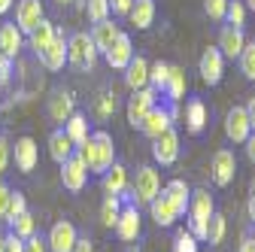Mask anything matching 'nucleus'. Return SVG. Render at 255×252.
Returning a JSON list of instances; mask_svg holds the SVG:
<instances>
[{
    "label": "nucleus",
    "instance_id": "bb28decb",
    "mask_svg": "<svg viewBox=\"0 0 255 252\" xmlns=\"http://www.w3.org/2000/svg\"><path fill=\"white\" fill-rule=\"evenodd\" d=\"M207 128V107L201 98H191L185 107V131L188 134H201Z\"/></svg>",
    "mask_w": 255,
    "mask_h": 252
},
{
    "label": "nucleus",
    "instance_id": "423d86ee",
    "mask_svg": "<svg viewBox=\"0 0 255 252\" xmlns=\"http://www.w3.org/2000/svg\"><path fill=\"white\" fill-rule=\"evenodd\" d=\"M176 104H170V107H161V104H155L149 113H146V119L140 122V131L149 137V140H155V137H161L167 128H173V122H176Z\"/></svg>",
    "mask_w": 255,
    "mask_h": 252
},
{
    "label": "nucleus",
    "instance_id": "f8f14e48",
    "mask_svg": "<svg viewBox=\"0 0 255 252\" xmlns=\"http://www.w3.org/2000/svg\"><path fill=\"white\" fill-rule=\"evenodd\" d=\"M43 18H46V12H43V3H40V0H18V3H15V27L21 30L24 37H27Z\"/></svg>",
    "mask_w": 255,
    "mask_h": 252
},
{
    "label": "nucleus",
    "instance_id": "f03ea898",
    "mask_svg": "<svg viewBox=\"0 0 255 252\" xmlns=\"http://www.w3.org/2000/svg\"><path fill=\"white\" fill-rule=\"evenodd\" d=\"M216 213V204H213V195L207 188H195L188 198V231L195 234V240H207V225H210V216Z\"/></svg>",
    "mask_w": 255,
    "mask_h": 252
},
{
    "label": "nucleus",
    "instance_id": "8fccbe9b",
    "mask_svg": "<svg viewBox=\"0 0 255 252\" xmlns=\"http://www.w3.org/2000/svg\"><path fill=\"white\" fill-rule=\"evenodd\" d=\"M243 110H246V116H249V125H252V134H255V94H252V98H249V104H246Z\"/></svg>",
    "mask_w": 255,
    "mask_h": 252
},
{
    "label": "nucleus",
    "instance_id": "4be33fe9",
    "mask_svg": "<svg viewBox=\"0 0 255 252\" xmlns=\"http://www.w3.org/2000/svg\"><path fill=\"white\" fill-rule=\"evenodd\" d=\"M161 195L170 201V207H173L179 216H185V210H188V198H191V188H188L185 179H170V182L161 188Z\"/></svg>",
    "mask_w": 255,
    "mask_h": 252
},
{
    "label": "nucleus",
    "instance_id": "603ef678",
    "mask_svg": "<svg viewBox=\"0 0 255 252\" xmlns=\"http://www.w3.org/2000/svg\"><path fill=\"white\" fill-rule=\"evenodd\" d=\"M243 146H246V155H249V161L255 164V134H249V140H246Z\"/></svg>",
    "mask_w": 255,
    "mask_h": 252
},
{
    "label": "nucleus",
    "instance_id": "a211bd4d",
    "mask_svg": "<svg viewBox=\"0 0 255 252\" xmlns=\"http://www.w3.org/2000/svg\"><path fill=\"white\" fill-rule=\"evenodd\" d=\"M21 46H24V34L15 27V21H3V24H0V55L15 61Z\"/></svg>",
    "mask_w": 255,
    "mask_h": 252
},
{
    "label": "nucleus",
    "instance_id": "4c0bfd02",
    "mask_svg": "<svg viewBox=\"0 0 255 252\" xmlns=\"http://www.w3.org/2000/svg\"><path fill=\"white\" fill-rule=\"evenodd\" d=\"M246 6H243V0H228V9H225V21L231 27H243L246 24Z\"/></svg>",
    "mask_w": 255,
    "mask_h": 252
},
{
    "label": "nucleus",
    "instance_id": "412c9836",
    "mask_svg": "<svg viewBox=\"0 0 255 252\" xmlns=\"http://www.w3.org/2000/svg\"><path fill=\"white\" fill-rule=\"evenodd\" d=\"M73 113H76V101H73L70 91H55L52 98H49V119H52V122L64 125Z\"/></svg>",
    "mask_w": 255,
    "mask_h": 252
},
{
    "label": "nucleus",
    "instance_id": "13d9d810",
    "mask_svg": "<svg viewBox=\"0 0 255 252\" xmlns=\"http://www.w3.org/2000/svg\"><path fill=\"white\" fill-rule=\"evenodd\" d=\"M55 3H61V6H67V3H73V0H55Z\"/></svg>",
    "mask_w": 255,
    "mask_h": 252
},
{
    "label": "nucleus",
    "instance_id": "5701e85b",
    "mask_svg": "<svg viewBox=\"0 0 255 252\" xmlns=\"http://www.w3.org/2000/svg\"><path fill=\"white\" fill-rule=\"evenodd\" d=\"M119 34H122V30H119V24H113V18H104V21H98V24L91 27V34H88V37H91L94 49H98V52L104 55V52L113 46V40H116Z\"/></svg>",
    "mask_w": 255,
    "mask_h": 252
},
{
    "label": "nucleus",
    "instance_id": "f704fd0d",
    "mask_svg": "<svg viewBox=\"0 0 255 252\" xmlns=\"http://www.w3.org/2000/svg\"><path fill=\"white\" fill-rule=\"evenodd\" d=\"M167 76H170V64H167V61H155V64H149V85H152L158 94L164 91Z\"/></svg>",
    "mask_w": 255,
    "mask_h": 252
},
{
    "label": "nucleus",
    "instance_id": "393cba45",
    "mask_svg": "<svg viewBox=\"0 0 255 252\" xmlns=\"http://www.w3.org/2000/svg\"><path fill=\"white\" fill-rule=\"evenodd\" d=\"M101 185H104L107 195H122L125 188H128V170H125V164L113 161V167L101 173Z\"/></svg>",
    "mask_w": 255,
    "mask_h": 252
},
{
    "label": "nucleus",
    "instance_id": "c9c22d12",
    "mask_svg": "<svg viewBox=\"0 0 255 252\" xmlns=\"http://www.w3.org/2000/svg\"><path fill=\"white\" fill-rule=\"evenodd\" d=\"M237 61H240V73L255 82V40H252V43L246 40V46H243V52H240Z\"/></svg>",
    "mask_w": 255,
    "mask_h": 252
},
{
    "label": "nucleus",
    "instance_id": "72a5a7b5",
    "mask_svg": "<svg viewBox=\"0 0 255 252\" xmlns=\"http://www.w3.org/2000/svg\"><path fill=\"white\" fill-rule=\"evenodd\" d=\"M225 234H228V219L222 216V213H213L210 216V225H207V240L213 246H219L222 240H225Z\"/></svg>",
    "mask_w": 255,
    "mask_h": 252
},
{
    "label": "nucleus",
    "instance_id": "9d476101",
    "mask_svg": "<svg viewBox=\"0 0 255 252\" xmlns=\"http://www.w3.org/2000/svg\"><path fill=\"white\" fill-rule=\"evenodd\" d=\"M76 240H79V234H76L73 222L61 219V222L52 225V231H49V237H46V249H49V252H73Z\"/></svg>",
    "mask_w": 255,
    "mask_h": 252
},
{
    "label": "nucleus",
    "instance_id": "1a4fd4ad",
    "mask_svg": "<svg viewBox=\"0 0 255 252\" xmlns=\"http://www.w3.org/2000/svg\"><path fill=\"white\" fill-rule=\"evenodd\" d=\"M61 185L67 188V192H82L85 182H88V167L85 161L79 158V152H73L67 161H61Z\"/></svg>",
    "mask_w": 255,
    "mask_h": 252
},
{
    "label": "nucleus",
    "instance_id": "09e8293b",
    "mask_svg": "<svg viewBox=\"0 0 255 252\" xmlns=\"http://www.w3.org/2000/svg\"><path fill=\"white\" fill-rule=\"evenodd\" d=\"M9 76H12V61L9 58H0V88L9 82Z\"/></svg>",
    "mask_w": 255,
    "mask_h": 252
},
{
    "label": "nucleus",
    "instance_id": "052dcab7",
    "mask_svg": "<svg viewBox=\"0 0 255 252\" xmlns=\"http://www.w3.org/2000/svg\"><path fill=\"white\" fill-rule=\"evenodd\" d=\"M0 119H3V107H0Z\"/></svg>",
    "mask_w": 255,
    "mask_h": 252
},
{
    "label": "nucleus",
    "instance_id": "473e14b6",
    "mask_svg": "<svg viewBox=\"0 0 255 252\" xmlns=\"http://www.w3.org/2000/svg\"><path fill=\"white\" fill-rule=\"evenodd\" d=\"M9 231H12L15 237H21V240H27L30 234H37V219H34V213L24 210L21 216H15L12 222H9Z\"/></svg>",
    "mask_w": 255,
    "mask_h": 252
},
{
    "label": "nucleus",
    "instance_id": "de8ad7c7",
    "mask_svg": "<svg viewBox=\"0 0 255 252\" xmlns=\"http://www.w3.org/2000/svg\"><path fill=\"white\" fill-rule=\"evenodd\" d=\"M131 3H134V0H110V12L113 15H128Z\"/></svg>",
    "mask_w": 255,
    "mask_h": 252
},
{
    "label": "nucleus",
    "instance_id": "a18cd8bd",
    "mask_svg": "<svg viewBox=\"0 0 255 252\" xmlns=\"http://www.w3.org/2000/svg\"><path fill=\"white\" fill-rule=\"evenodd\" d=\"M3 252H24V240L9 231V234L3 237Z\"/></svg>",
    "mask_w": 255,
    "mask_h": 252
},
{
    "label": "nucleus",
    "instance_id": "6e6d98bb",
    "mask_svg": "<svg viewBox=\"0 0 255 252\" xmlns=\"http://www.w3.org/2000/svg\"><path fill=\"white\" fill-rule=\"evenodd\" d=\"M12 9V0H0V15H6Z\"/></svg>",
    "mask_w": 255,
    "mask_h": 252
},
{
    "label": "nucleus",
    "instance_id": "bf43d9fd",
    "mask_svg": "<svg viewBox=\"0 0 255 252\" xmlns=\"http://www.w3.org/2000/svg\"><path fill=\"white\" fill-rule=\"evenodd\" d=\"M0 252H3V237H0Z\"/></svg>",
    "mask_w": 255,
    "mask_h": 252
},
{
    "label": "nucleus",
    "instance_id": "0eeeda50",
    "mask_svg": "<svg viewBox=\"0 0 255 252\" xmlns=\"http://www.w3.org/2000/svg\"><path fill=\"white\" fill-rule=\"evenodd\" d=\"M158 104V91L152 85L140 88V91H131V98H128V107H125V116H128V125L131 128H140V122L146 119V113Z\"/></svg>",
    "mask_w": 255,
    "mask_h": 252
},
{
    "label": "nucleus",
    "instance_id": "2f4dec72",
    "mask_svg": "<svg viewBox=\"0 0 255 252\" xmlns=\"http://www.w3.org/2000/svg\"><path fill=\"white\" fill-rule=\"evenodd\" d=\"M122 213V195H107L101 204V225L104 228H116V219Z\"/></svg>",
    "mask_w": 255,
    "mask_h": 252
},
{
    "label": "nucleus",
    "instance_id": "ea45409f",
    "mask_svg": "<svg viewBox=\"0 0 255 252\" xmlns=\"http://www.w3.org/2000/svg\"><path fill=\"white\" fill-rule=\"evenodd\" d=\"M173 252H198V240H195V234L185 231V228H179V231L173 234Z\"/></svg>",
    "mask_w": 255,
    "mask_h": 252
},
{
    "label": "nucleus",
    "instance_id": "4468645a",
    "mask_svg": "<svg viewBox=\"0 0 255 252\" xmlns=\"http://www.w3.org/2000/svg\"><path fill=\"white\" fill-rule=\"evenodd\" d=\"M234 176H237V158H234V152L231 149H219L213 155V182L219 188H225V185L234 182Z\"/></svg>",
    "mask_w": 255,
    "mask_h": 252
},
{
    "label": "nucleus",
    "instance_id": "49530a36",
    "mask_svg": "<svg viewBox=\"0 0 255 252\" xmlns=\"http://www.w3.org/2000/svg\"><path fill=\"white\" fill-rule=\"evenodd\" d=\"M24 252H46V240H43L40 234H30V237L24 240Z\"/></svg>",
    "mask_w": 255,
    "mask_h": 252
},
{
    "label": "nucleus",
    "instance_id": "b1692460",
    "mask_svg": "<svg viewBox=\"0 0 255 252\" xmlns=\"http://www.w3.org/2000/svg\"><path fill=\"white\" fill-rule=\"evenodd\" d=\"M155 0H134L131 3V9H128V18H131V24L137 27V30H146V27H152L155 24Z\"/></svg>",
    "mask_w": 255,
    "mask_h": 252
},
{
    "label": "nucleus",
    "instance_id": "f3484780",
    "mask_svg": "<svg viewBox=\"0 0 255 252\" xmlns=\"http://www.w3.org/2000/svg\"><path fill=\"white\" fill-rule=\"evenodd\" d=\"M104 58H107V64H110L113 70H125L128 64H131V58H134V43H131V37H128V34H119V37L113 40V46L104 52Z\"/></svg>",
    "mask_w": 255,
    "mask_h": 252
},
{
    "label": "nucleus",
    "instance_id": "e433bc0d",
    "mask_svg": "<svg viewBox=\"0 0 255 252\" xmlns=\"http://www.w3.org/2000/svg\"><path fill=\"white\" fill-rule=\"evenodd\" d=\"M116 107H119L116 94L113 91H101V98L94 101V116H98V119H110L116 113Z\"/></svg>",
    "mask_w": 255,
    "mask_h": 252
},
{
    "label": "nucleus",
    "instance_id": "e2e57ef3",
    "mask_svg": "<svg viewBox=\"0 0 255 252\" xmlns=\"http://www.w3.org/2000/svg\"><path fill=\"white\" fill-rule=\"evenodd\" d=\"M0 58H3V55H0Z\"/></svg>",
    "mask_w": 255,
    "mask_h": 252
},
{
    "label": "nucleus",
    "instance_id": "37998d69",
    "mask_svg": "<svg viewBox=\"0 0 255 252\" xmlns=\"http://www.w3.org/2000/svg\"><path fill=\"white\" fill-rule=\"evenodd\" d=\"M9 158H12V149H9V140L0 134V173H6L9 167Z\"/></svg>",
    "mask_w": 255,
    "mask_h": 252
},
{
    "label": "nucleus",
    "instance_id": "c756f323",
    "mask_svg": "<svg viewBox=\"0 0 255 252\" xmlns=\"http://www.w3.org/2000/svg\"><path fill=\"white\" fill-rule=\"evenodd\" d=\"M55 30H58V27H55L49 18H43L34 30H30V34H27V43H30V49H34V55H40V52L55 40Z\"/></svg>",
    "mask_w": 255,
    "mask_h": 252
},
{
    "label": "nucleus",
    "instance_id": "ddd939ff",
    "mask_svg": "<svg viewBox=\"0 0 255 252\" xmlns=\"http://www.w3.org/2000/svg\"><path fill=\"white\" fill-rule=\"evenodd\" d=\"M37 58L46 70H64V64H67V37H64V30H55V40Z\"/></svg>",
    "mask_w": 255,
    "mask_h": 252
},
{
    "label": "nucleus",
    "instance_id": "aec40b11",
    "mask_svg": "<svg viewBox=\"0 0 255 252\" xmlns=\"http://www.w3.org/2000/svg\"><path fill=\"white\" fill-rule=\"evenodd\" d=\"M122 73H125V85H128V88H131V91H140V88L149 85V61H146L143 55H134L131 64H128Z\"/></svg>",
    "mask_w": 255,
    "mask_h": 252
},
{
    "label": "nucleus",
    "instance_id": "9b49d317",
    "mask_svg": "<svg viewBox=\"0 0 255 252\" xmlns=\"http://www.w3.org/2000/svg\"><path fill=\"white\" fill-rule=\"evenodd\" d=\"M249 134H252V125H249L246 110H243V107H231V110L225 113V137L240 146V143L249 140Z\"/></svg>",
    "mask_w": 255,
    "mask_h": 252
},
{
    "label": "nucleus",
    "instance_id": "864d4df0",
    "mask_svg": "<svg viewBox=\"0 0 255 252\" xmlns=\"http://www.w3.org/2000/svg\"><path fill=\"white\" fill-rule=\"evenodd\" d=\"M240 252H255V237H252V234H246V237H243Z\"/></svg>",
    "mask_w": 255,
    "mask_h": 252
},
{
    "label": "nucleus",
    "instance_id": "4d7b16f0",
    "mask_svg": "<svg viewBox=\"0 0 255 252\" xmlns=\"http://www.w3.org/2000/svg\"><path fill=\"white\" fill-rule=\"evenodd\" d=\"M243 6H246L249 12H255V0H243Z\"/></svg>",
    "mask_w": 255,
    "mask_h": 252
},
{
    "label": "nucleus",
    "instance_id": "7c9ffc66",
    "mask_svg": "<svg viewBox=\"0 0 255 252\" xmlns=\"http://www.w3.org/2000/svg\"><path fill=\"white\" fill-rule=\"evenodd\" d=\"M64 134H67L70 140H73V146H82L85 140H88V116H82V113H73L67 122H64Z\"/></svg>",
    "mask_w": 255,
    "mask_h": 252
},
{
    "label": "nucleus",
    "instance_id": "3c124183",
    "mask_svg": "<svg viewBox=\"0 0 255 252\" xmlns=\"http://www.w3.org/2000/svg\"><path fill=\"white\" fill-rule=\"evenodd\" d=\"M73 252H94V246H91V240H88V237H79V240H76V246H73Z\"/></svg>",
    "mask_w": 255,
    "mask_h": 252
},
{
    "label": "nucleus",
    "instance_id": "c03bdc74",
    "mask_svg": "<svg viewBox=\"0 0 255 252\" xmlns=\"http://www.w3.org/2000/svg\"><path fill=\"white\" fill-rule=\"evenodd\" d=\"M9 195H12V188L6 182H0V222L6 219V210H9Z\"/></svg>",
    "mask_w": 255,
    "mask_h": 252
},
{
    "label": "nucleus",
    "instance_id": "2eb2a0df",
    "mask_svg": "<svg viewBox=\"0 0 255 252\" xmlns=\"http://www.w3.org/2000/svg\"><path fill=\"white\" fill-rule=\"evenodd\" d=\"M243 46H246V34H243V27H231V24H225L219 30V43H216V49L222 52V58H240V52H243Z\"/></svg>",
    "mask_w": 255,
    "mask_h": 252
},
{
    "label": "nucleus",
    "instance_id": "7ed1b4c3",
    "mask_svg": "<svg viewBox=\"0 0 255 252\" xmlns=\"http://www.w3.org/2000/svg\"><path fill=\"white\" fill-rule=\"evenodd\" d=\"M140 231H143L140 207H137V201L131 198V188H125V192H122V213H119V219H116V234H119V240H125V243H134V240L140 237Z\"/></svg>",
    "mask_w": 255,
    "mask_h": 252
},
{
    "label": "nucleus",
    "instance_id": "5fc2aeb1",
    "mask_svg": "<svg viewBox=\"0 0 255 252\" xmlns=\"http://www.w3.org/2000/svg\"><path fill=\"white\" fill-rule=\"evenodd\" d=\"M246 210H249V222L255 225V192L249 195V204H246Z\"/></svg>",
    "mask_w": 255,
    "mask_h": 252
},
{
    "label": "nucleus",
    "instance_id": "cd10ccee",
    "mask_svg": "<svg viewBox=\"0 0 255 252\" xmlns=\"http://www.w3.org/2000/svg\"><path fill=\"white\" fill-rule=\"evenodd\" d=\"M149 213H152V219H155L158 228H170V225H176V219H179V213L170 207V201H167L164 195H158V198L149 204Z\"/></svg>",
    "mask_w": 255,
    "mask_h": 252
},
{
    "label": "nucleus",
    "instance_id": "680f3d73",
    "mask_svg": "<svg viewBox=\"0 0 255 252\" xmlns=\"http://www.w3.org/2000/svg\"><path fill=\"white\" fill-rule=\"evenodd\" d=\"M252 192H255V179H252Z\"/></svg>",
    "mask_w": 255,
    "mask_h": 252
},
{
    "label": "nucleus",
    "instance_id": "a878e982",
    "mask_svg": "<svg viewBox=\"0 0 255 252\" xmlns=\"http://www.w3.org/2000/svg\"><path fill=\"white\" fill-rule=\"evenodd\" d=\"M73 152H76V146H73V140H70L67 134H64V128L52 131V137H49V155H52V161H55V164L67 161Z\"/></svg>",
    "mask_w": 255,
    "mask_h": 252
},
{
    "label": "nucleus",
    "instance_id": "20e7f679",
    "mask_svg": "<svg viewBox=\"0 0 255 252\" xmlns=\"http://www.w3.org/2000/svg\"><path fill=\"white\" fill-rule=\"evenodd\" d=\"M158 195H161V173L152 164L137 167V176H134V185H131V198L137 201V207H149Z\"/></svg>",
    "mask_w": 255,
    "mask_h": 252
},
{
    "label": "nucleus",
    "instance_id": "a19ab883",
    "mask_svg": "<svg viewBox=\"0 0 255 252\" xmlns=\"http://www.w3.org/2000/svg\"><path fill=\"white\" fill-rule=\"evenodd\" d=\"M225 9H228V0H204V12L213 21H225Z\"/></svg>",
    "mask_w": 255,
    "mask_h": 252
},
{
    "label": "nucleus",
    "instance_id": "dca6fc26",
    "mask_svg": "<svg viewBox=\"0 0 255 252\" xmlns=\"http://www.w3.org/2000/svg\"><path fill=\"white\" fill-rule=\"evenodd\" d=\"M222 76H225V58H222V52L216 46L204 49V55H201V79L207 85H219Z\"/></svg>",
    "mask_w": 255,
    "mask_h": 252
},
{
    "label": "nucleus",
    "instance_id": "39448f33",
    "mask_svg": "<svg viewBox=\"0 0 255 252\" xmlns=\"http://www.w3.org/2000/svg\"><path fill=\"white\" fill-rule=\"evenodd\" d=\"M98 49H94V43H91V37L88 34H82V30H79V34H70L67 37V64H73V67H94V64H98Z\"/></svg>",
    "mask_w": 255,
    "mask_h": 252
},
{
    "label": "nucleus",
    "instance_id": "6e6552de",
    "mask_svg": "<svg viewBox=\"0 0 255 252\" xmlns=\"http://www.w3.org/2000/svg\"><path fill=\"white\" fill-rule=\"evenodd\" d=\"M152 158L161 167L176 164V158H179V134H176V128H167L161 137L152 140Z\"/></svg>",
    "mask_w": 255,
    "mask_h": 252
},
{
    "label": "nucleus",
    "instance_id": "58836bf2",
    "mask_svg": "<svg viewBox=\"0 0 255 252\" xmlns=\"http://www.w3.org/2000/svg\"><path fill=\"white\" fill-rule=\"evenodd\" d=\"M85 15H88L91 24L110 18V0H88V3H85Z\"/></svg>",
    "mask_w": 255,
    "mask_h": 252
},
{
    "label": "nucleus",
    "instance_id": "79ce46f5",
    "mask_svg": "<svg viewBox=\"0 0 255 252\" xmlns=\"http://www.w3.org/2000/svg\"><path fill=\"white\" fill-rule=\"evenodd\" d=\"M24 210H27L24 195H21V192H12V195H9V210H6V219H3V222H12V219H15V216H21Z\"/></svg>",
    "mask_w": 255,
    "mask_h": 252
},
{
    "label": "nucleus",
    "instance_id": "6ab92c4d",
    "mask_svg": "<svg viewBox=\"0 0 255 252\" xmlns=\"http://www.w3.org/2000/svg\"><path fill=\"white\" fill-rule=\"evenodd\" d=\"M40 161V149H37V140L34 137H18L15 140V167L21 173H30Z\"/></svg>",
    "mask_w": 255,
    "mask_h": 252
},
{
    "label": "nucleus",
    "instance_id": "c85d7f7f",
    "mask_svg": "<svg viewBox=\"0 0 255 252\" xmlns=\"http://www.w3.org/2000/svg\"><path fill=\"white\" fill-rule=\"evenodd\" d=\"M185 88H188V79H185V70L182 67H173L170 64V76H167V85H164V98L170 104H179L185 98Z\"/></svg>",
    "mask_w": 255,
    "mask_h": 252
},
{
    "label": "nucleus",
    "instance_id": "f257e3e1",
    "mask_svg": "<svg viewBox=\"0 0 255 252\" xmlns=\"http://www.w3.org/2000/svg\"><path fill=\"white\" fill-rule=\"evenodd\" d=\"M76 152H79V158L85 161L88 173H98V176H101L104 170H110L113 161H116V143H113V137H110L107 131L88 134V140H85L82 146H76Z\"/></svg>",
    "mask_w": 255,
    "mask_h": 252
}]
</instances>
